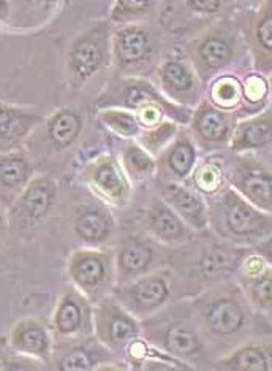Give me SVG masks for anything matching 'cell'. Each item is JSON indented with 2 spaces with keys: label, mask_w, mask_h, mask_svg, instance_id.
I'll use <instances>...</instances> for the list:
<instances>
[{
  "label": "cell",
  "mask_w": 272,
  "mask_h": 371,
  "mask_svg": "<svg viewBox=\"0 0 272 371\" xmlns=\"http://www.w3.org/2000/svg\"><path fill=\"white\" fill-rule=\"evenodd\" d=\"M264 253H266V256L271 257V259H272V241L268 243L266 246H264Z\"/></svg>",
  "instance_id": "cell-33"
},
{
  "label": "cell",
  "mask_w": 272,
  "mask_h": 371,
  "mask_svg": "<svg viewBox=\"0 0 272 371\" xmlns=\"http://www.w3.org/2000/svg\"><path fill=\"white\" fill-rule=\"evenodd\" d=\"M194 159H195L194 148H191L189 143H179L170 157L171 169L181 176L187 175L191 169V164H194Z\"/></svg>",
  "instance_id": "cell-18"
},
{
  "label": "cell",
  "mask_w": 272,
  "mask_h": 371,
  "mask_svg": "<svg viewBox=\"0 0 272 371\" xmlns=\"http://www.w3.org/2000/svg\"><path fill=\"white\" fill-rule=\"evenodd\" d=\"M135 333V324L127 317H116V319L111 321V336L114 341H127Z\"/></svg>",
  "instance_id": "cell-27"
},
{
  "label": "cell",
  "mask_w": 272,
  "mask_h": 371,
  "mask_svg": "<svg viewBox=\"0 0 272 371\" xmlns=\"http://www.w3.org/2000/svg\"><path fill=\"white\" fill-rule=\"evenodd\" d=\"M258 38H260L264 48L272 50V18L264 19L260 29H258Z\"/></svg>",
  "instance_id": "cell-30"
},
{
  "label": "cell",
  "mask_w": 272,
  "mask_h": 371,
  "mask_svg": "<svg viewBox=\"0 0 272 371\" xmlns=\"http://www.w3.org/2000/svg\"><path fill=\"white\" fill-rule=\"evenodd\" d=\"M73 273L83 286H94L103 278L105 270L103 263L95 257H84V259L75 263Z\"/></svg>",
  "instance_id": "cell-14"
},
{
  "label": "cell",
  "mask_w": 272,
  "mask_h": 371,
  "mask_svg": "<svg viewBox=\"0 0 272 371\" xmlns=\"http://www.w3.org/2000/svg\"><path fill=\"white\" fill-rule=\"evenodd\" d=\"M254 294L256 302L263 307H272V278H263L254 287Z\"/></svg>",
  "instance_id": "cell-28"
},
{
  "label": "cell",
  "mask_w": 272,
  "mask_h": 371,
  "mask_svg": "<svg viewBox=\"0 0 272 371\" xmlns=\"http://www.w3.org/2000/svg\"><path fill=\"white\" fill-rule=\"evenodd\" d=\"M230 46L222 40H209L201 48V56L204 62L211 67H222L230 59Z\"/></svg>",
  "instance_id": "cell-17"
},
{
  "label": "cell",
  "mask_w": 272,
  "mask_h": 371,
  "mask_svg": "<svg viewBox=\"0 0 272 371\" xmlns=\"http://www.w3.org/2000/svg\"><path fill=\"white\" fill-rule=\"evenodd\" d=\"M52 198L51 186L46 181H38L28 190L24 197V211L30 219H38L49 208Z\"/></svg>",
  "instance_id": "cell-6"
},
{
  "label": "cell",
  "mask_w": 272,
  "mask_h": 371,
  "mask_svg": "<svg viewBox=\"0 0 272 371\" xmlns=\"http://www.w3.org/2000/svg\"><path fill=\"white\" fill-rule=\"evenodd\" d=\"M13 343L18 349L30 354H45L48 343L43 330L37 324H21L13 335Z\"/></svg>",
  "instance_id": "cell-2"
},
{
  "label": "cell",
  "mask_w": 272,
  "mask_h": 371,
  "mask_svg": "<svg viewBox=\"0 0 272 371\" xmlns=\"http://www.w3.org/2000/svg\"><path fill=\"white\" fill-rule=\"evenodd\" d=\"M92 367L90 355L83 349H76L70 353L61 363V370L65 371H81L89 370Z\"/></svg>",
  "instance_id": "cell-26"
},
{
  "label": "cell",
  "mask_w": 272,
  "mask_h": 371,
  "mask_svg": "<svg viewBox=\"0 0 272 371\" xmlns=\"http://www.w3.org/2000/svg\"><path fill=\"white\" fill-rule=\"evenodd\" d=\"M135 300L146 308L157 307L165 302V298L168 297V289L167 284L162 280H157V278H150V280H146L143 282H139L134 290Z\"/></svg>",
  "instance_id": "cell-9"
},
{
  "label": "cell",
  "mask_w": 272,
  "mask_h": 371,
  "mask_svg": "<svg viewBox=\"0 0 272 371\" xmlns=\"http://www.w3.org/2000/svg\"><path fill=\"white\" fill-rule=\"evenodd\" d=\"M152 227L157 232V235L163 238H177L182 235V225L177 221V217L162 205H157L152 211Z\"/></svg>",
  "instance_id": "cell-12"
},
{
  "label": "cell",
  "mask_w": 272,
  "mask_h": 371,
  "mask_svg": "<svg viewBox=\"0 0 272 371\" xmlns=\"http://www.w3.org/2000/svg\"><path fill=\"white\" fill-rule=\"evenodd\" d=\"M105 121L108 122L112 129H116L119 134L134 135L136 132L135 119L129 115H124V113H108V115H105Z\"/></svg>",
  "instance_id": "cell-25"
},
{
  "label": "cell",
  "mask_w": 272,
  "mask_h": 371,
  "mask_svg": "<svg viewBox=\"0 0 272 371\" xmlns=\"http://www.w3.org/2000/svg\"><path fill=\"white\" fill-rule=\"evenodd\" d=\"M150 261V251L141 246V244H134V246H129L124 251V254L121 257V262L124 265V268H127L130 271H138L144 268L146 265Z\"/></svg>",
  "instance_id": "cell-19"
},
{
  "label": "cell",
  "mask_w": 272,
  "mask_h": 371,
  "mask_svg": "<svg viewBox=\"0 0 272 371\" xmlns=\"http://www.w3.org/2000/svg\"><path fill=\"white\" fill-rule=\"evenodd\" d=\"M200 132L208 140H222L227 134V122L215 111H206L200 118Z\"/></svg>",
  "instance_id": "cell-16"
},
{
  "label": "cell",
  "mask_w": 272,
  "mask_h": 371,
  "mask_svg": "<svg viewBox=\"0 0 272 371\" xmlns=\"http://www.w3.org/2000/svg\"><path fill=\"white\" fill-rule=\"evenodd\" d=\"M95 180L100 184V188L105 189L106 192H110L112 195L121 194L122 190V183L119 180V175L116 173V170L111 167L108 164H103L98 167L95 173Z\"/></svg>",
  "instance_id": "cell-23"
},
{
  "label": "cell",
  "mask_w": 272,
  "mask_h": 371,
  "mask_svg": "<svg viewBox=\"0 0 272 371\" xmlns=\"http://www.w3.org/2000/svg\"><path fill=\"white\" fill-rule=\"evenodd\" d=\"M0 171H2L4 184L15 186L28 176V165L23 159H4Z\"/></svg>",
  "instance_id": "cell-20"
},
{
  "label": "cell",
  "mask_w": 272,
  "mask_h": 371,
  "mask_svg": "<svg viewBox=\"0 0 272 371\" xmlns=\"http://www.w3.org/2000/svg\"><path fill=\"white\" fill-rule=\"evenodd\" d=\"M163 76H165V81L171 84L175 89H179V91H187V89H190V86H191V78L189 75V72L179 64L171 62V64L165 65Z\"/></svg>",
  "instance_id": "cell-22"
},
{
  "label": "cell",
  "mask_w": 272,
  "mask_h": 371,
  "mask_svg": "<svg viewBox=\"0 0 272 371\" xmlns=\"http://www.w3.org/2000/svg\"><path fill=\"white\" fill-rule=\"evenodd\" d=\"M230 367L245 371H264L268 370V360L260 349L249 348L237 353L230 360Z\"/></svg>",
  "instance_id": "cell-15"
},
{
  "label": "cell",
  "mask_w": 272,
  "mask_h": 371,
  "mask_svg": "<svg viewBox=\"0 0 272 371\" xmlns=\"http://www.w3.org/2000/svg\"><path fill=\"white\" fill-rule=\"evenodd\" d=\"M167 195L170 200L175 203V207L181 211L187 219L195 222L196 225L204 224L203 205L195 195H191L187 190L176 188V186H170L167 189Z\"/></svg>",
  "instance_id": "cell-3"
},
{
  "label": "cell",
  "mask_w": 272,
  "mask_h": 371,
  "mask_svg": "<svg viewBox=\"0 0 272 371\" xmlns=\"http://www.w3.org/2000/svg\"><path fill=\"white\" fill-rule=\"evenodd\" d=\"M71 61L79 75L89 76L90 74H94L95 69L100 65L102 51L94 42L84 40V42L78 43L75 50H73Z\"/></svg>",
  "instance_id": "cell-4"
},
{
  "label": "cell",
  "mask_w": 272,
  "mask_h": 371,
  "mask_svg": "<svg viewBox=\"0 0 272 371\" xmlns=\"http://www.w3.org/2000/svg\"><path fill=\"white\" fill-rule=\"evenodd\" d=\"M148 51V38L139 30H127L119 40V56L124 62H136Z\"/></svg>",
  "instance_id": "cell-7"
},
{
  "label": "cell",
  "mask_w": 272,
  "mask_h": 371,
  "mask_svg": "<svg viewBox=\"0 0 272 371\" xmlns=\"http://www.w3.org/2000/svg\"><path fill=\"white\" fill-rule=\"evenodd\" d=\"M271 138H272V129L264 122L252 124L244 132V143L250 144V147H261V144L268 143Z\"/></svg>",
  "instance_id": "cell-24"
},
{
  "label": "cell",
  "mask_w": 272,
  "mask_h": 371,
  "mask_svg": "<svg viewBox=\"0 0 272 371\" xmlns=\"http://www.w3.org/2000/svg\"><path fill=\"white\" fill-rule=\"evenodd\" d=\"M218 92H220V96H223L225 98H233L236 96V89L230 84H223Z\"/></svg>",
  "instance_id": "cell-32"
},
{
  "label": "cell",
  "mask_w": 272,
  "mask_h": 371,
  "mask_svg": "<svg viewBox=\"0 0 272 371\" xmlns=\"http://www.w3.org/2000/svg\"><path fill=\"white\" fill-rule=\"evenodd\" d=\"M127 161H129V165L131 167V170L138 171V173H146V171H149L152 169L150 159L138 149H130L129 151Z\"/></svg>",
  "instance_id": "cell-29"
},
{
  "label": "cell",
  "mask_w": 272,
  "mask_h": 371,
  "mask_svg": "<svg viewBox=\"0 0 272 371\" xmlns=\"http://www.w3.org/2000/svg\"><path fill=\"white\" fill-rule=\"evenodd\" d=\"M227 217L230 229L241 235L254 232L258 227V221H260V217L254 213V210H250L247 205L239 200L230 205Z\"/></svg>",
  "instance_id": "cell-8"
},
{
  "label": "cell",
  "mask_w": 272,
  "mask_h": 371,
  "mask_svg": "<svg viewBox=\"0 0 272 371\" xmlns=\"http://www.w3.org/2000/svg\"><path fill=\"white\" fill-rule=\"evenodd\" d=\"M244 322L242 311L231 302H218L208 313V326L215 333H233Z\"/></svg>",
  "instance_id": "cell-1"
},
{
  "label": "cell",
  "mask_w": 272,
  "mask_h": 371,
  "mask_svg": "<svg viewBox=\"0 0 272 371\" xmlns=\"http://www.w3.org/2000/svg\"><path fill=\"white\" fill-rule=\"evenodd\" d=\"M81 322V313L73 302H65L57 314V327L61 332L69 333L76 330Z\"/></svg>",
  "instance_id": "cell-21"
},
{
  "label": "cell",
  "mask_w": 272,
  "mask_h": 371,
  "mask_svg": "<svg viewBox=\"0 0 272 371\" xmlns=\"http://www.w3.org/2000/svg\"><path fill=\"white\" fill-rule=\"evenodd\" d=\"M110 225L106 222L102 215L95 213V211H89L79 216L76 221V230L78 234L89 241H100L108 234Z\"/></svg>",
  "instance_id": "cell-11"
},
{
  "label": "cell",
  "mask_w": 272,
  "mask_h": 371,
  "mask_svg": "<svg viewBox=\"0 0 272 371\" xmlns=\"http://www.w3.org/2000/svg\"><path fill=\"white\" fill-rule=\"evenodd\" d=\"M165 341H167V348L171 353L179 355H190L196 353L198 349V341L195 335L184 326H172L168 330Z\"/></svg>",
  "instance_id": "cell-10"
},
{
  "label": "cell",
  "mask_w": 272,
  "mask_h": 371,
  "mask_svg": "<svg viewBox=\"0 0 272 371\" xmlns=\"http://www.w3.org/2000/svg\"><path fill=\"white\" fill-rule=\"evenodd\" d=\"M79 127H81V122H79V118L75 113L62 111L61 115H57L54 121L51 122L49 134L52 142H54L57 147H67V144L75 140L76 135L79 134Z\"/></svg>",
  "instance_id": "cell-5"
},
{
  "label": "cell",
  "mask_w": 272,
  "mask_h": 371,
  "mask_svg": "<svg viewBox=\"0 0 272 371\" xmlns=\"http://www.w3.org/2000/svg\"><path fill=\"white\" fill-rule=\"evenodd\" d=\"M190 5H194V6H196V8H200V10L214 11V10L218 8V6H220V2H209V0H206V2H201V0H198V2H190Z\"/></svg>",
  "instance_id": "cell-31"
},
{
  "label": "cell",
  "mask_w": 272,
  "mask_h": 371,
  "mask_svg": "<svg viewBox=\"0 0 272 371\" xmlns=\"http://www.w3.org/2000/svg\"><path fill=\"white\" fill-rule=\"evenodd\" d=\"M244 189L250 197H254L256 202L269 203L272 202V180L260 171H254L245 176Z\"/></svg>",
  "instance_id": "cell-13"
}]
</instances>
